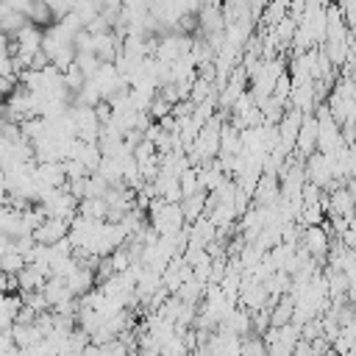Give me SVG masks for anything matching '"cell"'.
Segmentation results:
<instances>
[{"label": "cell", "instance_id": "obj_1", "mask_svg": "<svg viewBox=\"0 0 356 356\" xmlns=\"http://www.w3.org/2000/svg\"><path fill=\"white\" fill-rule=\"evenodd\" d=\"M70 225L72 222H67V220H56V217H47L31 236H33V242L36 245H56V242H61V239H67L70 236Z\"/></svg>", "mask_w": 356, "mask_h": 356}, {"label": "cell", "instance_id": "obj_2", "mask_svg": "<svg viewBox=\"0 0 356 356\" xmlns=\"http://www.w3.org/2000/svg\"><path fill=\"white\" fill-rule=\"evenodd\" d=\"M25 17H28L31 25H39V28H44V31L53 25V11L47 8L44 0H31L28 8H25Z\"/></svg>", "mask_w": 356, "mask_h": 356}, {"label": "cell", "instance_id": "obj_3", "mask_svg": "<svg viewBox=\"0 0 356 356\" xmlns=\"http://www.w3.org/2000/svg\"><path fill=\"white\" fill-rule=\"evenodd\" d=\"M25 25H28V17H25L22 11H11V8H8V11L0 17V33H6V36H11V39H14Z\"/></svg>", "mask_w": 356, "mask_h": 356}, {"label": "cell", "instance_id": "obj_4", "mask_svg": "<svg viewBox=\"0 0 356 356\" xmlns=\"http://www.w3.org/2000/svg\"><path fill=\"white\" fill-rule=\"evenodd\" d=\"M328 248V236H325V231L320 228V225H312L309 231H306V250H312V253H323Z\"/></svg>", "mask_w": 356, "mask_h": 356}, {"label": "cell", "instance_id": "obj_5", "mask_svg": "<svg viewBox=\"0 0 356 356\" xmlns=\"http://www.w3.org/2000/svg\"><path fill=\"white\" fill-rule=\"evenodd\" d=\"M0 264H3V273H8V275H17L22 267H28L25 256H22V253H17V250H14V245H11V250H8V253H3V256H0Z\"/></svg>", "mask_w": 356, "mask_h": 356}]
</instances>
